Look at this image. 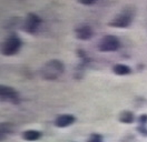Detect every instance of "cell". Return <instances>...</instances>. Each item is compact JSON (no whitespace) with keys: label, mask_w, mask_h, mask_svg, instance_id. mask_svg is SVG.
Listing matches in <instances>:
<instances>
[{"label":"cell","mask_w":147,"mask_h":142,"mask_svg":"<svg viewBox=\"0 0 147 142\" xmlns=\"http://www.w3.org/2000/svg\"><path fill=\"white\" fill-rule=\"evenodd\" d=\"M96 1H97V0H78V2H79V3L85 5V6H90V5H94V3H96Z\"/></svg>","instance_id":"14"},{"label":"cell","mask_w":147,"mask_h":142,"mask_svg":"<svg viewBox=\"0 0 147 142\" xmlns=\"http://www.w3.org/2000/svg\"><path fill=\"white\" fill-rule=\"evenodd\" d=\"M75 33H76V37L79 40H89L92 37V35H94V31H92V27L80 26L78 28H76Z\"/></svg>","instance_id":"7"},{"label":"cell","mask_w":147,"mask_h":142,"mask_svg":"<svg viewBox=\"0 0 147 142\" xmlns=\"http://www.w3.org/2000/svg\"><path fill=\"white\" fill-rule=\"evenodd\" d=\"M75 117L73 115H60L56 118L55 125L58 128H66L75 122Z\"/></svg>","instance_id":"8"},{"label":"cell","mask_w":147,"mask_h":142,"mask_svg":"<svg viewBox=\"0 0 147 142\" xmlns=\"http://www.w3.org/2000/svg\"><path fill=\"white\" fill-rule=\"evenodd\" d=\"M40 23H41L40 17H38L35 13H29L25 20V23H24V30L28 33L34 35L38 31Z\"/></svg>","instance_id":"4"},{"label":"cell","mask_w":147,"mask_h":142,"mask_svg":"<svg viewBox=\"0 0 147 142\" xmlns=\"http://www.w3.org/2000/svg\"><path fill=\"white\" fill-rule=\"evenodd\" d=\"M120 47L119 39L115 36H105L98 44V50L101 52H114Z\"/></svg>","instance_id":"3"},{"label":"cell","mask_w":147,"mask_h":142,"mask_svg":"<svg viewBox=\"0 0 147 142\" xmlns=\"http://www.w3.org/2000/svg\"><path fill=\"white\" fill-rule=\"evenodd\" d=\"M20 47H21V40L18 36H10L3 41L1 52L6 57H10L18 52Z\"/></svg>","instance_id":"2"},{"label":"cell","mask_w":147,"mask_h":142,"mask_svg":"<svg viewBox=\"0 0 147 142\" xmlns=\"http://www.w3.org/2000/svg\"><path fill=\"white\" fill-rule=\"evenodd\" d=\"M138 122L140 124V127H146L147 123V115H143L138 118Z\"/></svg>","instance_id":"13"},{"label":"cell","mask_w":147,"mask_h":142,"mask_svg":"<svg viewBox=\"0 0 147 142\" xmlns=\"http://www.w3.org/2000/svg\"><path fill=\"white\" fill-rule=\"evenodd\" d=\"M102 141V137L98 133H92V135L89 137L88 141L87 142H101Z\"/></svg>","instance_id":"12"},{"label":"cell","mask_w":147,"mask_h":142,"mask_svg":"<svg viewBox=\"0 0 147 142\" xmlns=\"http://www.w3.org/2000/svg\"><path fill=\"white\" fill-rule=\"evenodd\" d=\"M120 122L123 123H133L135 120V115L131 111H123L119 113V118H118Z\"/></svg>","instance_id":"11"},{"label":"cell","mask_w":147,"mask_h":142,"mask_svg":"<svg viewBox=\"0 0 147 142\" xmlns=\"http://www.w3.org/2000/svg\"><path fill=\"white\" fill-rule=\"evenodd\" d=\"M41 137V132L37 130H27L22 133V139L26 141H37Z\"/></svg>","instance_id":"9"},{"label":"cell","mask_w":147,"mask_h":142,"mask_svg":"<svg viewBox=\"0 0 147 142\" xmlns=\"http://www.w3.org/2000/svg\"><path fill=\"white\" fill-rule=\"evenodd\" d=\"M65 71L64 63L59 60H50L45 63V66L40 70V76L45 80H56L58 79Z\"/></svg>","instance_id":"1"},{"label":"cell","mask_w":147,"mask_h":142,"mask_svg":"<svg viewBox=\"0 0 147 142\" xmlns=\"http://www.w3.org/2000/svg\"><path fill=\"white\" fill-rule=\"evenodd\" d=\"M0 96H1L2 101L10 102V103H13V104L19 103V96L17 91L13 88L8 87V86H1L0 87Z\"/></svg>","instance_id":"5"},{"label":"cell","mask_w":147,"mask_h":142,"mask_svg":"<svg viewBox=\"0 0 147 142\" xmlns=\"http://www.w3.org/2000/svg\"><path fill=\"white\" fill-rule=\"evenodd\" d=\"M131 23V17L127 15H119L117 17H115L108 25L115 28H127Z\"/></svg>","instance_id":"6"},{"label":"cell","mask_w":147,"mask_h":142,"mask_svg":"<svg viewBox=\"0 0 147 142\" xmlns=\"http://www.w3.org/2000/svg\"><path fill=\"white\" fill-rule=\"evenodd\" d=\"M113 71L117 76H126V74H129L131 72V69L129 68L128 66H126V64H120V63H118V64H115L113 67Z\"/></svg>","instance_id":"10"}]
</instances>
